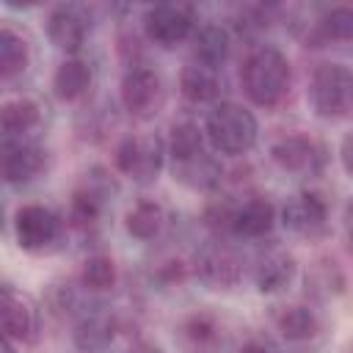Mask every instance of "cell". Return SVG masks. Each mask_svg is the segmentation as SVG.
<instances>
[{"label": "cell", "instance_id": "cell-20", "mask_svg": "<svg viewBox=\"0 0 353 353\" xmlns=\"http://www.w3.org/2000/svg\"><path fill=\"white\" fill-rule=\"evenodd\" d=\"M91 85V66L80 58H66L58 69H55V77H52V88L61 99L72 102L77 97H83Z\"/></svg>", "mask_w": 353, "mask_h": 353}, {"label": "cell", "instance_id": "cell-31", "mask_svg": "<svg viewBox=\"0 0 353 353\" xmlns=\"http://www.w3.org/2000/svg\"><path fill=\"white\" fill-rule=\"evenodd\" d=\"M342 221H345V232H347V237L353 240V199L347 201V207H345V218H342Z\"/></svg>", "mask_w": 353, "mask_h": 353}, {"label": "cell", "instance_id": "cell-9", "mask_svg": "<svg viewBox=\"0 0 353 353\" xmlns=\"http://www.w3.org/2000/svg\"><path fill=\"white\" fill-rule=\"evenodd\" d=\"M0 323H3V336L8 342L28 345L36 342L39 336V309L25 292H17L14 287H3Z\"/></svg>", "mask_w": 353, "mask_h": 353}, {"label": "cell", "instance_id": "cell-14", "mask_svg": "<svg viewBox=\"0 0 353 353\" xmlns=\"http://www.w3.org/2000/svg\"><path fill=\"white\" fill-rule=\"evenodd\" d=\"M47 36L61 52L74 55L85 44V36H88V19H85L83 8H77V6L52 8L47 17Z\"/></svg>", "mask_w": 353, "mask_h": 353}, {"label": "cell", "instance_id": "cell-1", "mask_svg": "<svg viewBox=\"0 0 353 353\" xmlns=\"http://www.w3.org/2000/svg\"><path fill=\"white\" fill-rule=\"evenodd\" d=\"M243 88L254 105L273 108L290 88V61L276 47H259L245 58Z\"/></svg>", "mask_w": 353, "mask_h": 353}, {"label": "cell", "instance_id": "cell-30", "mask_svg": "<svg viewBox=\"0 0 353 353\" xmlns=\"http://www.w3.org/2000/svg\"><path fill=\"white\" fill-rule=\"evenodd\" d=\"M240 353H273V347H270V345H265V342L251 339V342H245V345L240 347Z\"/></svg>", "mask_w": 353, "mask_h": 353}, {"label": "cell", "instance_id": "cell-28", "mask_svg": "<svg viewBox=\"0 0 353 353\" xmlns=\"http://www.w3.org/2000/svg\"><path fill=\"white\" fill-rule=\"evenodd\" d=\"M185 334L188 339H193L196 345H207V342H215L218 336V325L210 314H193L188 323H185Z\"/></svg>", "mask_w": 353, "mask_h": 353}, {"label": "cell", "instance_id": "cell-22", "mask_svg": "<svg viewBox=\"0 0 353 353\" xmlns=\"http://www.w3.org/2000/svg\"><path fill=\"white\" fill-rule=\"evenodd\" d=\"M36 124H39V105L33 99H25V97L22 99H11L0 110V127L6 132V141L22 138Z\"/></svg>", "mask_w": 353, "mask_h": 353}, {"label": "cell", "instance_id": "cell-2", "mask_svg": "<svg viewBox=\"0 0 353 353\" xmlns=\"http://www.w3.org/2000/svg\"><path fill=\"white\" fill-rule=\"evenodd\" d=\"M259 124L254 113L237 102H221L210 116L204 135L221 154H243L256 143Z\"/></svg>", "mask_w": 353, "mask_h": 353}, {"label": "cell", "instance_id": "cell-5", "mask_svg": "<svg viewBox=\"0 0 353 353\" xmlns=\"http://www.w3.org/2000/svg\"><path fill=\"white\" fill-rule=\"evenodd\" d=\"M193 268L196 276L212 290H232L243 279V259L223 240L204 243L193 256Z\"/></svg>", "mask_w": 353, "mask_h": 353}, {"label": "cell", "instance_id": "cell-32", "mask_svg": "<svg viewBox=\"0 0 353 353\" xmlns=\"http://www.w3.org/2000/svg\"><path fill=\"white\" fill-rule=\"evenodd\" d=\"M135 353H163V350H157V347H138Z\"/></svg>", "mask_w": 353, "mask_h": 353}, {"label": "cell", "instance_id": "cell-29", "mask_svg": "<svg viewBox=\"0 0 353 353\" xmlns=\"http://www.w3.org/2000/svg\"><path fill=\"white\" fill-rule=\"evenodd\" d=\"M342 165H345V171L353 176V135H347L345 141H342Z\"/></svg>", "mask_w": 353, "mask_h": 353}, {"label": "cell", "instance_id": "cell-25", "mask_svg": "<svg viewBox=\"0 0 353 353\" xmlns=\"http://www.w3.org/2000/svg\"><path fill=\"white\" fill-rule=\"evenodd\" d=\"M317 33L323 41H353V8L336 6L325 11L317 22Z\"/></svg>", "mask_w": 353, "mask_h": 353}, {"label": "cell", "instance_id": "cell-4", "mask_svg": "<svg viewBox=\"0 0 353 353\" xmlns=\"http://www.w3.org/2000/svg\"><path fill=\"white\" fill-rule=\"evenodd\" d=\"M168 146L154 132H135L127 135L116 149V165L132 182H152L157 179Z\"/></svg>", "mask_w": 353, "mask_h": 353}, {"label": "cell", "instance_id": "cell-21", "mask_svg": "<svg viewBox=\"0 0 353 353\" xmlns=\"http://www.w3.org/2000/svg\"><path fill=\"white\" fill-rule=\"evenodd\" d=\"M163 223H165V212H163V207H160L157 201H152V199H141L138 204H132L130 212H127V218H124L127 232H130L132 237H138V240H152V237H157L160 229H163Z\"/></svg>", "mask_w": 353, "mask_h": 353}, {"label": "cell", "instance_id": "cell-3", "mask_svg": "<svg viewBox=\"0 0 353 353\" xmlns=\"http://www.w3.org/2000/svg\"><path fill=\"white\" fill-rule=\"evenodd\" d=\"M309 102L323 119H342L353 110V69L342 63H323L309 83Z\"/></svg>", "mask_w": 353, "mask_h": 353}, {"label": "cell", "instance_id": "cell-10", "mask_svg": "<svg viewBox=\"0 0 353 353\" xmlns=\"http://www.w3.org/2000/svg\"><path fill=\"white\" fill-rule=\"evenodd\" d=\"M270 154L284 171H292L301 176H312V174L323 171V165H325L323 143L309 135H284L273 143Z\"/></svg>", "mask_w": 353, "mask_h": 353}, {"label": "cell", "instance_id": "cell-26", "mask_svg": "<svg viewBox=\"0 0 353 353\" xmlns=\"http://www.w3.org/2000/svg\"><path fill=\"white\" fill-rule=\"evenodd\" d=\"M83 284L88 290H110L116 284V265L105 254H94L83 265Z\"/></svg>", "mask_w": 353, "mask_h": 353}, {"label": "cell", "instance_id": "cell-7", "mask_svg": "<svg viewBox=\"0 0 353 353\" xmlns=\"http://www.w3.org/2000/svg\"><path fill=\"white\" fill-rule=\"evenodd\" d=\"M146 39L157 47H176L193 33V8L182 3H160L143 14Z\"/></svg>", "mask_w": 353, "mask_h": 353}, {"label": "cell", "instance_id": "cell-16", "mask_svg": "<svg viewBox=\"0 0 353 353\" xmlns=\"http://www.w3.org/2000/svg\"><path fill=\"white\" fill-rule=\"evenodd\" d=\"M221 72L218 66H210V63H201V61H190L182 74H179V88H182V97L188 102H215L221 97Z\"/></svg>", "mask_w": 353, "mask_h": 353}, {"label": "cell", "instance_id": "cell-6", "mask_svg": "<svg viewBox=\"0 0 353 353\" xmlns=\"http://www.w3.org/2000/svg\"><path fill=\"white\" fill-rule=\"evenodd\" d=\"M14 229H17V243L25 251L41 254V251H50L61 240V229L63 226H61V218L50 207L25 204V207L17 210Z\"/></svg>", "mask_w": 353, "mask_h": 353}, {"label": "cell", "instance_id": "cell-24", "mask_svg": "<svg viewBox=\"0 0 353 353\" xmlns=\"http://www.w3.org/2000/svg\"><path fill=\"white\" fill-rule=\"evenodd\" d=\"M28 58H30L28 55V41L6 25L0 30V74H3V80H11V77L22 74L25 66H28Z\"/></svg>", "mask_w": 353, "mask_h": 353}, {"label": "cell", "instance_id": "cell-12", "mask_svg": "<svg viewBox=\"0 0 353 353\" xmlns=\"http://www.w3.org/2000/svg\"><path fill=\"white\" fill-rule=\"evenodd\" d=\"M325 218H328V210H325V201L317 196V193H298V196H290L281 207V223L287 232L292 234H301V237H312L317 232L325 229Z\"/></svg>", "mask_w": 353, "mask_h": 353}, {"label": "cell", "instance_id": "cell-23", "mask_svg": "<svg viewBox=\"0 0 353 353\" xmlns=\"http://www.w3.org/2000/svg\"><path fill=\"white\" fill-rule=\"evenodd\" d=\"M276 328L281 331V336L301 342V339H312L317 334V317L309 306H281L273 312Z\"/></svg>", "mask_w": 353, "mask_h": 353}, {"label": "cell", "instance_id": "cell-18", "mask_svg": "<svg viewBox=\"0 0 353 353\" xmlns=\"http://www.w3.org/2000/svg\"><path fill=\"white\" fill-rule=\"evenodd\" d=\"M193 52H196V61L201 63H210V66H221L229 52H232V36L223 25H201L193 36Z\"/></svg>", "mask_w": 353, "mask_h": 353}, {"label": "cell", "instance_id": "cell-8", "mask_svg": "<svg viewBox=\"0 0 353 353\" xmlns=\"http://www.w3.org/2000/svg\"><path fill=\"white\" fill-rule=\"evenodd\" d=\"M121 105L135 119H152L163 105V83L157 72L132 66L121 80Z\"/></svg>", "mask_w": 353, "mask_h": 353}, {"label": "cell", "instance_id": "cell-13", "mask_svg": "<svg viewBox=\"0 0 353 353\" xmlns=\"http://www.w3.org/2000/svg\"><path fill=\"white\" fill-rule=\"evenodd\" d=\"M44 168V149L33 141H6L3 143V176L8 185H25L36 179Z\"/></svg>", "mask_w": 353, "mask_h": 353}, {"label": "cell", "instance_id": "cell-11", "mask_svg": "<svg viewBox=\"0 0 353 353\" xmlns=\"http://www.w3.org/2000/svg\"><path fill=\"white\" fill-rule=\"evenodd\" d=\"M171 174L176 182H182L185 188L190 190H215L221 185V176H223V168L221 163L201 146L196 152H188L182 157H171Z\"/></svg>", "mask_w": 353, "mask_h": 353}, {"label": "cell", "instance_id": "cell-27", "mask_svg": "<svg viewBox=\"0 0 353 353\" xmlns=\"http://www.w3.org/2000/svg\"><path fill=\"white\" fill-rule=\"evenodd\" d=\"M204 146V135L193 121H179L171 127V141H168V157H182L188 152H196Z\"/></svg>", "mask_w": 353, "mask_h": 353}, {"label": "cell", "instance_id": "cell-17", "mask_svg": "<svg viewBox=\"0 0 353 353\" xmlns=\"http://www.w3.org/2000/svg\"><path fill=\"white\" fill-rule=\"evenodd\" d=\"M273 221H276V210L262 196H254L232 210V232L240 237H262L270 232Z\"/></svg>", "mask_w": 353, "mask_h": 353}, {"label": "cell", "instance_id": "cell-19", "mask_svg": "<svg viewBox=\"0 0 353 353\" xmlns=\"http://www.w3.org/2000/svg\"><path fill=\"white\" fill-rule=\"evenodd\" d=\"M113 334H116V323L108 312H88L74 328V345L85 353H97L105 345H110Z\"/></svg>", "mask_w": 353, "mask_h": 353}, {"label": "cell", "instance_id": "cell-15", "mask_svg": "<svg viewBox=\"0 0 353 353\" xmlns=\"http://www.w3.org/2000/svg\"><path fill=\"white\" fill-rule=\"evenodd\" d=\"M295 276V259L284 248H268L254 262V281L259 292H276Z\"/></svg>", "mask_w": 353, "mask_h": 353}]
</instances>
